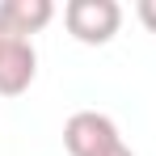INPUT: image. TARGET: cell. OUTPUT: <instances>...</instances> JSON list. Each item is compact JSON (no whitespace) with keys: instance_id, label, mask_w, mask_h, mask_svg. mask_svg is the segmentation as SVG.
I'll use <instances>...</instances> for the list:
<instances>
[{"instance_id":"obj_6","label":"cell","mask_w":156,"mask_h":156,"mask_svg":"<svg viewBox=\"0 0 156 156\" xmlns=\"http://www.w3.org/2000/svg\"><path fill=\"white\" fill-rule=\"evenodd\" d=\"M105 156H135V152H131L127 144H118V148H114V152H105Z\"/></svg>"},{"instance_id":"obj_7","label":"cell","mask_w":156,"mask_h":156,"mask_svg":"<svg viewBox=\"0 0 156 156\" xmlns=\"http://www.w3.org/2000/svg\"><path fill=\"white\" fill-rule=\"evenodd\" d=\"M4 38H9V34H4V30H0V42H4Z\"/></svg>"},{"instance_id":"obj_1","label":"cell","mask_w":156,"mask_h":156,"mask_svg":"<svg viewBox=\"0 0 156 156\" xmlns=\"http://www.w3.org/2000/svg\"><path fill=\"white\" fill-rule=\"evenodd\" d=\"M63 26L84 47H105L122 26V4L118 0H68L63 4Z\"/></svg>"},{"instance_id":"obj_3","label":"cell","mask_w":156,"mask_h":156,"mask_svg":"<svg viewBox=\"0 0 156 156\" xmlns=\"http://www.w3.org/2000/svg\"><path fill=\"white\" fill-rule=\"evenodd\" d=\"M38 76V51L30 38H4L0 42V93L21 97Z\"/></svg>"},{"instance_id":"obj_2","label":"cell","mask_w":156,"mask_h":156,"mask_svg":"<svg viewBox=\"0 0 156 156\" xmlns=\"http://www.w3.org/2000/svg\"><path fill=\"white\" fill-rule=\"evenodd\" d=\"M122 144V135L114 127V118H105L97 110H76L63 122V148L72 156H105Z\"/></svg>"},{"instance_id":"obj_4","label":"cell","mask_w":156,"mask_h":156,"mask_svg":"<svg viewBox=\"0 0 156 156\" xmlns=\"http://www.w3.org/2000/svg\"><path fill=\"white\" fill-rule=\"evenodd\" d=\"M55 17L51 0H0V30L9 38H30Z\"/></svg>"},{"instance_id":"obj_5","label":"cell","mask_w":156,"mask_h":156,"mask_svg":"<svg viewBox=\"0 0 156 156\" xmlns=\"http://www.w3.org/2000/svg\"><path fill=\"white\" fill-rule=\"evenodd\" d=\"M135 13H139L144 30H152V34H156V0H139V4H135Z\"/></svg>"}]
</instances>
